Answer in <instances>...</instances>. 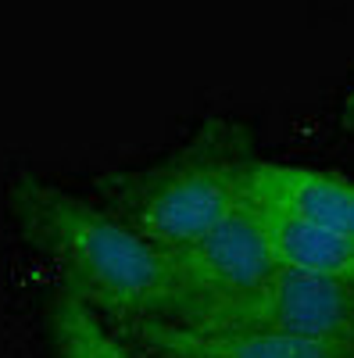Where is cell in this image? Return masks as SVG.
<instances>
[{
    "label": "cell",
    "instance_id": "cell-6",
    "mask_svg": "<svg viewBox=\"0 0 354 358\" xmlns=\"http://www.w3.org/2000/svg\"><path fill=\"white\" fill-rule=\"evenodd\" d=\"M161 358H354V348L301 341L265 330H186L172 322H143L133 330Z\"/></svg>",
    "mask_w": 354,
    "mask_h": 358
},
{
    "label": "cell",
    "instance_id": "cell-1",
    "mask_svg": "<svg viewBox=\"0 0 354 358\" xmlns=\"http://www.w3.org/2000/svg\"><path fill=\"white\" fill-rule=\"evenodd\" d=\"M11 212L22 233L57 265L61 290L75 294L97 319H115L133 334L143 322L183 326L197 312L175 258L151 248L104 208L36 176H18Z\"/></svg>",
    "mask_w": 354,
    "mask_h": 358
},
{
    "label": "cell",
    "instance_id": "cell-8",
    "mask_svg": "<svg viewBox=\"0 0 354 358\" xmlns=\"http://www.w3.org/2000/svg\"><path fill=\"white\" fill-rule=\"evenodd\" d=\"M47 322H50L54 358H133L122 348V341L111 334V326L61 287L50 297Z\"/></svg>",
    "mask_w": 354,
    "mask_h": 358
},
{
    "label": "cell",
    "instance_id": "cell-10",
    "mask_svg": "<svg viewBox=\"0 0 354 358\" xmlns=\"http://www.w3.org/2000/svg\"><path fill=\"white\" fill-rule=\"evenodd\" d=\"M351 104H354V101H351Z\"/></svg>",
    "mask_w": 354,
    "mask_h": 358
},
{
    "label": "cell",
    "instance_id": "cell-9",
    "mask_svg": "<svg viewBox=\"0 0 354 358\" xmlns=\"http://www.w3.org/2000/svg\"><path fill=\"white\" fill-rule=\"evenodd\" d=\"M351 122H354V104H351Z\"/></svg>",
    "mask_w": 354,
    "mask_h": 358
},
{
    "label": "cell",
    "instance_id": "cell-7",
    "mask_svg": "<svg viewBox=\"0 0 354 358\" xmlns=\"http://www.w3.org/2000/svg\"><path fill=\"white\" fill-rule=\"evenodd\" d=\"M258 212H261L265 233H269V244L276 251V262L283 268L354 287V241L315 229L279 212H265V208H258Z\"/></svg>",
    "mask_w": 354,
    "mask_h": 358
},
{
    "label": "cell",
    "instance_id": "cell-4",
    "mask_svg": "<svg viewBox=\"0 0 354 358\" xmlns=\"http://www.w3.org/2000/svg\"><path fill=\"white\" fill-rule=\"evenodd\" d=\"M172 258L183 268V276L193 290V301H197V312L186 322H193L208 308L233 305V301H244V297L258 294L283 268L276 262V251L269 244V233H265L261 212L251 201V194L236 201V208L208 236H200L193 248L172 255Z\"/></svg>",
    "mask_w": 354,
    "mask_h": 358
},
{
    "label": "cell",
    "instance_id": "cell-3",
    "mask_svg": "<svg viewBox=\"0 0 354 358\" xmlns=\"http://www.w3.org/2000/svg\"><path fill=\"white\" fill-rule=\"evenodd\" d=\"M186 330H265L354 348V287L279 268L258 294L208 308Z\"/></svg>",
    "mask_w": 354,
    "mask_h": 358
},
{
    "label": "cell",
    "instance_id": "cell-5",
    "mask_svg": "<svg viewBox=\"0 0 354 358\" xmlns=\"http://www.w3.org/2000/svg\"><path fill=\"white\" fill-rule=\"evenodd\" d=\"M247 194L265 212H279L315 229L354 241V183L333 172L254 158L247 176Z\"/></svg>",
    "mask_w": 354,
    "mask_h": 358
},
{
    "label": "cell",
    "instance_id": "cell-2",
    "mask_svg": "<svg viewBox=\"0 0 354 358\" xmlns=\"http://www.w3.org/2000/svg\"><path fill=\"white\" fill-rule=\"evenodd\" d=\"M254 155L233 126H212L168 162L104 187V212L151 248L179 255L208 236L247 194Z\"/></svg>",
    "mask_w": 354,
    "mask_h": 358
}]
</instances>
